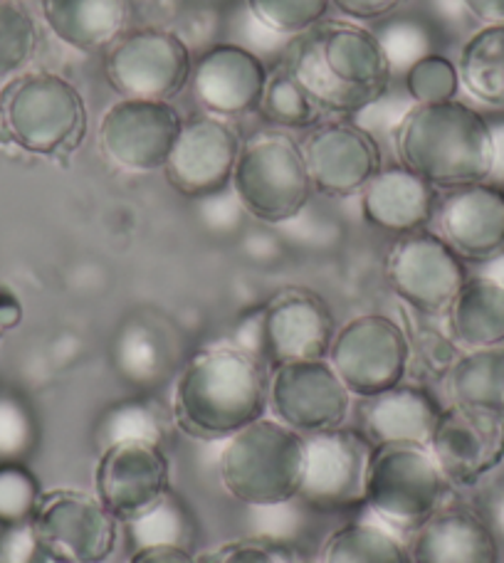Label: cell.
<instances>
[{
  "instance_id": "cell-1",
  "label": "cell",
  "mask_w": 504,
  "mask_h": 563,
  "mask_svg": "<svg viewBox=\"0 0 504 563\" xmlns=\"http://www.w3.org/2000/svg\"><path fill=\"white\" fill-rule=\"evenodd\" d=\"M285 67L321 117L361 114L386 95L393 77L381 35L351 20H325L297 37Z\"/></svg>"
},
{
  "instance_id": "cell-2",
  "label": "cell",
  "mask_w": 504,
  "mask_h": 563,
  "mask_svg": "<svg viewBox=\"0 0 504 563\" xmlns=\"http://www.w3.org/2000/svg\"><path fill=\"white\" fill-rule=\"evenodd\" d=\"M393 151L401 166L442 194L485 184L500 170L495 126L460 99L413 104L393 126Z\"/></svg>"
},
{
  "instance_id": "cell-3",
  "label": "cell",
  "mask_w": 504,
  "mask_h": 563,
  "mask_svg": "<svg viewBox=\"0 0 504 563\" xmlns=\"http://www.w3.org/2000/svg\"><path fill=\"white\" fill-rule=\"evenodd\" d=\"M270 408V366L240 344L208 346L174 386L176 428L196 440H228Z\"/></svg>"
},
{
  "instance_id": "cell-4",
  "label": "cell",
  "mask_w": 504,
  "mask_h": 563,
  "mask_svg": "<svg viewBox=\"0 0 504 563\" xmlns=\"http://www.w3.org/2000/svg\"><path fill=\"white\" fill-rule=\"evenodd\" d=\"M0 132L25 154L65 158L85 144L89 109L67 77L25 69L0 89Z\"/></svg>"
},
{
  "instance_id": "cell-5",
  "label": "cell",
  "mask_w": 504,
  "mask_h": 563,
  "mask_svg": "<svg viewBox=\"0 0 504 563\" xmlns=\"http://www.w3.org/2000/svg\"><path fill=\"white\" fill-rule=\"evenodd\" d=\"M218 479L245 507L277 509L297 501L307 467V438L265 416L223 440Z\"/></svg>"
},
{
  "instance_id": "cell-6",
  "label": "cell",
  "mask_w": 504,
  "mask_h": 563,
  "mask_svg": "<svg viewBox=\"0 0 504 563\" xmlns=\"http://www.w3.org/2000/svg\"><path fill=\"white\" fill-rule=\"evenodd\" d=\"M230 188L245 213L265 225L292 223L315 196L305 151L287 132L243 141Z\"/></svg>"
},
{
  "instance_id": "cell-7",
  "label": "cell",
  "mask_w": 504,
  "mask_h": 563,
  "mask_svg": "<svg viewBox=\"0 0 504 563\" xmlns=\"http://www.w3.org/2000/svg\"><path fill=\"white\" fill-rule=\"evenodd\" d=\"M448 479L428 448L376 445L371 457L366 507L388 529L416 531L442 507Z\"/></svg>"
},
{
  "instance_id": "cell-8",
  "label": "cell",
  "mask_w": 504,
  "mask_h": 563,
  "mask_svg": "<svg viewBox=\"0 0 504 563\" xmlns=\"http://www.w3.org/2000/svg\"><path fill=\"white\" fill-rule=\"evenodd\" d=\"M105 79L119 99L174 102L190 82L194 53L166 27H129L105 53Z\"/></svg>"
},
{
  "instance_id": "cell-9",
  "label": "cell",
  "mask_w": 504,
  "mask_h": 563,
  "mask_svg": "<svg viewBox=\"0 0 504 563\" xmlns=\"http://www.w3.org/2000/svg\"><path fill=\"white\" fill-rule=\"evenodd\" d=\"M327 361L357 400L374 398L408 380V331L388 314H359L337 329Z\"/></svg>"
},
{
  "instance_id": "cell-10",
  "label": "cell",
  "mask_w": 504,
  "mask_h": 563,
  "mask_svg": "<svg viewBox=\"0 0 504 563\" xmlns=\"http://www.w3.org/2000/svg\"><path fill=\"white\" fill-rule=\"evenodd\" d=\"M386 282L393 295L413 314L446 317L470 273L436 230L401 235L386 255Z\"/></svg>"
},
{
  "instance_id": "cell-11",
  "label": "cell",
  "mask_w": 504,
  "mask_h": 563,
  "mask_svg": "<svg viewBox=\"0 0 504 563\" xmlns=\"http://www.w3.org/2000/svg\"><path fill=\"white\" fill-rule=\"evenodd\" d=\"M119 521L97 495L45 492L33 517L40 549L53 563H107L119 544Z\"/></svg>"
},
{
  "instance_id": "cell-12",
  "label": "cell",
  "mask_w": 504,
  "mask_h": 563,
  "mask_svg": "<svg viewBox=\"0 0 504 563\" xmlns=\"http://www.w3.org/2000/svg\"><path fill=\"white\" fill-rule=\"evenodd\" d=\"M184 119L174 102L117 99L99 117L97 148L124 174L146 176L164 170Z\"/></svg>"
},
{
  "instance_id": "cell-13",
  "label": "cell",
  "mask_w": 504,
  "mask_h": 563,
  "mask_svg": "<svg viewBox=\"0 0 504 563\" xmlns=\"http://www.w3.org/2000/svg\"><path fill=\"white\" fill-rule=\"evenodd\" d=\"M337 321L325 297L307 287H285L258 311L250 351L272 368L327 358Z\"/></svg>"
},
{
  "instance_id": "cell-14",
  "label": "cell",
  "mask_w": 504,
  "mask_h": 563,
  "mask_svg": "<svg viewBox=\"0 0 504 563\" xmlns=\"http://www.w3.org/2000/svg\"><path fill=\"white\" fill-rule=\"evenodd\" d=\"M376 445L361 428L341 426L307 438V467L297 501L317 511L366 507Z\"/></svg>"
},
{
  "instance_id": "cell-15",
  "label": "cell",
  "mask_w": 504,
  "mask_h": 563,
  "mask_svg": "<svg viewBox=\"0 0 504 563\" xmlns=\"http://www.w3.org/2000/svg\"><path fill=\"white\" fill-rule=\"evenodd\" d=\"M354 396L327 358L295 361L270 371L267 413L299 435L335 430L349 422Z\"/></svg>"
},
{
  "instance_id": "cell-16",
  "label": "cell",
  "mask_w": 504,
  "mask_h": 563,
  "mask_svg": "<svg viewBox=\"0 0 504 563\" xmlns=\"http://www.w3.org/2000/svg\"><path fill=\"white\" fill-rule=\"evenodd\" d=\"M243 136L233 122L210 114L188 117L161 174L184 198H213L230 188Z\"/></svg>"
},
{
  "instance_id": "cell-17",
  "label": "cell",
  "mask_w": 504,
  "mask_h": 563,
  "mask_svg": "<svg viewBox=\"0 0 504 563\" xmlns=\"http://www.w3.org/2000/svg\"><path fill=\"white\" fill-rule=\"evenodd\" d=\"M428 450L450 487H475L504 462V413L450 404L442 408Z\"/></svg>"
},
{
  "instance_id": "cell-18",
  "label": "cell",
  "mask_w": 504,
  "mask_h": 563,
  "mask_svg": "<svg viewBox=\"0 0 504 563\" xmlns=\"http://www.w3.org/2000/svg\"><path fill=\"white\" fill-rule=\"evenodd\" d=\"M95 495L129 525L171 495V462L158 442L124 440L102 448L95 467Z\"/></svg>"
},
{
  "instance_id": "cell-19",
  "label": "cell",
  "mask_w": 504,
  "mask_h": 563,
  "mask_svg": "<svg viewBox=\"0 0 504 563\" xmlns=\"http://www.w3.org/2000/svg\"><path fill=\"white\" fill-rule=\"evenodd\" d=\"M315 194L354 198L383 168L376 136L351 119H331L309 129L302 144Z\"/></svg>"
},
{
  "instance_id": "cell-20",
  "label": "cell",
  "mask_w": 504,
  "mask_h": 563,
  "mask_svg": "<svg viewBox=\"0 0 504 563\" xmlns=\"http://www.w3.org/2000/svg\"><path fill=\"white\" fill-rule=\"evenodd\" d=\"M270 69L258 53L238 43H213L194 57L190 95L204 114L235 122L258 112Z\"/></svg>"
},
{
  "instance_id": "cell-21",
  "label": "cell",
  "mask_w": 504,
  "mask_h": 563,
  "mask_svg": "<svg viewBox=\"0 0 504 563\" xmlns=\"http://www.w3.org/2000/svg\"><path fill=\"white\" fill-rule=\"evenodd\" d=\"M432 223L465 265L495 263L504 257V188L485 180L446 190Z\"/></svg>"
},
{
  "instance_id": "cell-22",
  "label": "cell",
  "mask_w": 504,
  "mask_h": 563,
  "mask_svg": "<svg viewBox=\"0 0 504 563\" xmlns=\"http://www.w3.org/2000/svg\"><path fill=\"white\" fill-rule=\"evenodd\" d=\"M442 408L446 406L428 384L403 380L396 388L359 400L357 428L364 430L374 445L428 448Z\"/></svg>"
},
{
  "instance_id": "cell-23",
  "label": "cell",
  "mask_w": 504,
  "mask_h": 563,
  "mask_svg": "<svg viewBox=\"0 0 504 563\" xmlns=\"http://www.w3.org/2000/svg\"><path fill=\"white\" fill-rule=\"evenodd\" d=\"M438 190L410 168L383 166L359 194V208L371 228L391 235H410L426 230L438 208Z\"/></svg>"
},
{
  "instance_id": "cell-24",
  "label": "cell",
  "mask_w": 504,
  "mask_h": 563,
  "mask_svg": "<svg viewBox=\"0 0 504 563\" xmlns=\"http://www.w3.org/2000/svg\"><path fill=\"white\" fill-rule=\"evenodd\" d=\"M410 563H500L495 529L465 507H440L410 531Z\"/></svg>"
},
{
  "instance_id": "cell-25",
  "label": "cell",
  "mask_w": 504,
  "mask_h": 563,
  "mask_svg": "<svg viewBox=\"0 0 504 563\" xmlns=\"http://www.w3.org/2000/svg\"><path fill=\"white\" fill-rule=\"evenodd\" d=\"M40 15L57 43L75 53H107L122 37L134 5L131 0H40Z\"/></svg>"
},
{
  "instance_id": "cell-26",
  "label": "cell",
  "mask_w": 504,
  "mask_h": 563,
  "mask_svg": "<svg viewBox=\"0 0 504 563\" xmlns=\"http://www.w3.org/2000/svg\"><path fill=\"white\" fill-rule=\"evenodd\" d=\"M442 319L460 351L504 349V279L470 275Z\"/></svg>"
},
{
  "instance_id": "cell-27",
  "label": "cell",
  "mask_w": 504,
  "mask_h": 563,
  "mask_svg": "<svg viewBox=\"0 0 504 563\" xmlns=\"http://www.w3.org/2000/svg\"><path fill=\"white\" fill-rule=\"evenodd\" d=\"M460 89L472 102L504 109V25H482L458 57Z\"/></svg>"
},
{
  "instance_id": "cell-28",
  "label": "cell",
  "mask_w": 504,
  "mask_h": 563,
  "mask_svg": "<svg viewBox=\"0 0 504 563\" xmlns=\"http://www.w3.org/2000/svg\"><path fill=\"white\" fill-rule=\"evenodd\" d=\"M450 404L504 410V349L462 351L448 371Z\"/></svg>"
},
{
  "instance_id": "cell-29",
  "label": "cell",
  "mask_w": 504,
  "mask_h": 563,
  "mask_svg": "<svg viewBox=\"0 0 504 563\" xmlns=\"http://www.w3.org/2000/svg\"><path fill=\"white\" fill-rule=\"evenodd\" d=\"M317 563H410V551L381 521H349L327 537Z\"/></svg>"
},
{
  "instance_id": "cell-30",
  "label": "cell",
  "mask_w": 504,
  "mask_h": 563,
  "mask_svg": "<svg viewBox=\"0 0 504 563\" xmlns=\"http://www.w3.org/2000/svg\"><path fill=\"white\" fill-rule=\"evenodd\" d=\"M258 114L265 122L275 124L280 129H309L321 122L319 109L311 102L309 95L302 89L287 67H280L277 73H270L265 95L258 107Z\"/></svg>"
},
{
  "instance_id": "cell-31",
  "label": "cell",
  "mask_w": 504,
  "mask_h": 563,
  "mask_svg": "<svg viewBox=\"0 0 504 563\" xmlns=\"http://www.w3.org/2000/svg\"><path fill=\"white\" fill-rule=\"evenodd\" d=\"M40 45V30L23 0H0V79L25 73Z\"/></svg>"
},
{
  "instance_id": "cell-32",
  "label": "cell",
  "mask_w": 504,
  "mask_h": 563,
  "mask_svg": "<svg viewBox=\"0 0 504 563\" xmlns=\"http://www.w3.org/2000/svg\"><path fill=\"white\" fill-rule=\"evenodd\" d=\"M250 18L280 37H302L321 25L331 0H245Z\"/></svg>"
},
{
  "instance_id": "cell-33",
  "label": "cell",
  "mask_w": 504,
  "mask_h": 563,
  "mask_svg": "<svg viewBox=\"0 0 504 563\" xmlns=\"http://www.w3.org/2000/svg\"><path fill=\"white\" fill-rule=\"evenodd\" d=\"M403 85L416 104H440L458 99L460 75L458 65L440 53H423L406 67Z\"/></svg>"
},
{
  "instance_id": "cell-34",
  "label": "cell",
  "mask_w": 504,
  "mask_h": 563,
  "mask_svg": "<svg viewBox=\"0 0 504 563\" xmlns=\"http://www.w3.org/2000/svg\"><path fill=\"white\" fill-rule=\"evenodd\" d=\"M168 422L164 413L156 408V404H146V400H127V404H117L105 416L102 426H99V445H114V442L124 440H144V442H164Z\"/></svg>"
},
{
  "instance_id": "cell-35",
  "label": "cell",
  "mask_w": 504,
  "mask_h": 563,
  "mask_svg": "<svg viewBox=\"0 0 504 563\" xmlns=\"http://www.w3.org/2000/svg\"><path fill=\"white\" fill-rule=\"evenodd\" d=\"M129 534L139 547H158V544H176L188 547L194 537V521L178 497L168 495L164 501H158L154 509L146 515L129 521Z\"/></svg>"
},
{
  "instance_id": "cell-36",
  "label": "cell",
  "mask_w": 504,
  "mask_h": 563,
  "mask_svg": "<svg viewBox=\"0 0 504 563\" xmlns=\"http://www.w3.org/2000/svg\"><path fill=\"white\" fill-rule=\"evenodd\" d=\"M43 495L37 477L23 462H0V527L33 521Z\"/></svg>"
},
{
  "instance_id": "cell-37",
  "label": "cell",
  "mask_w": 504,
  "mask_h": 563,
  "mask_svg": "<svg viewBox=\"0 0 504 563\" xmlns=\"http://www.w3.org/2000/svg\"><path fill=\"white\" fill-rule=\"evenodd\" d=\"M406 327V324H403ZM408 341H410V374H423L428 380H446L448 371L456 364V358L462 351L456 346V341L448 336L446 329H428V327H416L408 329Z\"/></svg>"
},
{
  "instance_id": "cell-38",
  "label": "cell",
  "mask_w": 504,
  "mask_h": 563,
  "mask_svg": "<svg viewBox=\"0 0 504 563\" xmlns=\"http://www.w3.org/2000/svg\"><path fill=\"white\" fill-rule=\"evenodd\" d=\"M200 563H297L287 544H282L277 539L270 537H248V539H235L228 541V544L218 547L216 551H208V554L198 556Z\"/></svg>"
},
{
  "instance_id": "cell-39",
  "label": "cell",
  "mask_w": 504,
  "mask_h": 563,
  "mask_svg": "<svg viewBox=\"0 0 504 563\" xmlns=\"http://www.w3.org/2000/svg\"><path fill=\"white\" fill-rule=\"evenodd\" d=\"M35 442V420L15 398L0 396V462H20Z\"/></svg>"
},
{
  "instance_id": "cell-40",
  "label": "cell",
  "mask_w": 504,
  "mask_h": 563,
  "mask_svg": "<svg viewBox=\"0 0 504 563\" xmlns=\"http://www.w3.org/2000/svg\"><path fill=\"white\" fill-rule=\"evenodd\" d=\"M47 561L35 537L33 521L3 527L0 534V563H43Z\"/></svg>"
},
{
  "instance_id": "cell-41",
  "label": "cell",
  "mask_w": 504,
  "mask_h": 563,
  "mask_svg": "<svg viewBox=\"0 0 504 563\" xmlns=\"http://www.w3.org/2000/svg\"><path fill=\"white\" fill-rule=\"evenodd\" d=\"M403 0H331V8H337L341 15L351 23H376L396 13Z\"/></svg>"
},
{
  "instance_id": "cell-42",
  "label": "cell",
  "mask_w": 504,
  "mask_h": 563,
  "mask_svg": "<svg viewBox=\"0 0 504 563\" xmlns=\"http://www.w3.org/2000/svg\"><path fill=\"white\" fill-rule=\"evenodd\" d=\"M129 563H200L198 556L188 547L158 544V547H139L131 554Z\"/></svg>"
},
{
  "instance_id": "cell-43",
  "label": "cell",
  "mask_w": 504,
  "mask_h": 563,
  "mask_svg": "<svg viewBox=\"0 0 504 563\" xmlns=\"http://www.w3.org/2000/svg\"><path fill=\"white\" fill-rule=\"evenodd\" d=\"M480 25H504V0H460Z\"/></svg>"
},
{
  "instance_id": "cell-44",
  "label": "cell",
  "mask_w": 504,
  "mask_h": 563,
  "mask_svg": "<svg viewBox=\"0 0 504 563\" xmlns=\"http://www.w3.org/2000/svg\"><path fill=\"white\" fill-rule=\"evenodd\" d=\"M297 563H311V561H305V559H299V561H297Z\"/></svg>"
},
{
  "instance_id": "cell-45",
  "label": "cell",
  "mask_w": 504,
  "mask_h": 563,
  "mask_svg": "<svg viewBox=\"0 0 504 563\" xmlns=\"http://www.w3.org/2000/svg\"><path fill=\"white\" fill-rule=\"evenodd\" d=\"M502 413H504V410H502Z\"/></svg>"
}]
</instances>
